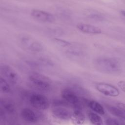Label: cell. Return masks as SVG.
Masks as SVG:
<instances>
[{
  "label": "cell",
  "mask_w": 125,
  "mask_h": 125,
  "mask_svg": "<svg viewBox=\"0 0 125 125\" xmlns=\"http://www.w3.org/2000/svg\"><path fill=\"white\" fill-rule=\"evenodd\" d=\"M94 65L98 71L108 74H119L123 70L121 62L118 59L111 57H98L94 60Z\"/></svg>",
  "instance_id": "1"
},
{
  "label": "cell",
  "mask_w": 125,
  "mask_h": 125,
  "mask_svg": "<svg viewBox=\"0 0 125 125\" xmlns=\"http://www.w3.org/2000/svg\"><path fill=\"white\" fill-rule=\"evenodd\" d=\"M28 78L30 83L38 90L43 92H48L51 89V81L46 76L33 72L29 74Z\"/></svg>",
  "instance_id": "2"
},
{
  "label": "cell",
  "mask_w": 125,
  "mask_h": 125,
  "mask_svg": "<svg viewBox=\"0 0 125 125\" xmlns=\"http://www.w3.org/2000/svg\"><path fill=\"white\" fill-rule=\"evenodd\" d=\"M25 97L30 104L36 109L44 110L49 107V101L43 94L37 92H30L26 94Z\"/></svg>",
  "instance_id": "3"
},
{
  "label": "cell",
  "mask_w": 125,
  "mask_h": 125,
  "mask_svg": "<svg viewBox=\"0 0 125 125\" xmlns=\"http://www.w3.org/2000/svg\"><path fill=\"white\" fill-rule=\"evenodd\" d=\"M20 44L24 49L32 53H40L44 49L43 46L40 42L27 36H23L20 38Z\"/></svg>",
  "instance_id": "4"
},
{
  "label": "cell",
  "mask_w": 125,
  "mask_h": 125,
  "mask_svg": "<svg viewBox=\"0 0 125 125\" xmlns=\"http://www.w3.org/2000/svg\"><path fill=\"white\" fill-rule=\"evenodd\" d=\"M61 97L73 108H81V101L80 95L74 89L65 88L61 91Z\"/></svg>",
  "instance_id": "5"
},
{
  "label": "cell",
  "mask_w": 125,
  "mask_h": 125,
  "mask_svg": "<svg viewBox=\"0 0 125 125\" xmlns=\"http://www.w3.org/2000/svg\"><path fill=\"white\" fill-rule=\"evenodd\" d=\"M2 77L12 84H17L20 81V76L17 71L7 64H3L0 67Z\"/></svg>",
  "instance_id": "6"
},
{
  "label": "cell",
  "mask_w": 125,
  "mask_h": 125,
  "mask_svg": "<svg viewBox=\"0 0 125 125\" xmlns=\"http://www.w3.org/2000/svg\"><path fill=\"white\" fill-rule=\"evenodd\" d=\"M97 91L103 95L109 97H115L120 94L119 89L114 85L104 83H99L95 85Z\"/></svg>",
  "instance_id": "7"
},
{
  "label": "cell",
  "mask_w": 125,
  "mask_h": 125,
  "mask_svg": "<svg viewBox=\"0 0 125 125\" xmlns=\"http://www.w3.org/2000/svg\"><path fill=\"white\" fill-rule=\"evenodd\" d=\"M31 15L33 19L42 22L51 23L55 20V18L52 13L40 9H32Z\"/></svg>",
  "instance_id": "8"
},
{
  "label": "cell",
  "mask_w": 125,
  "mask_h": 125,
  "mask_svg": "<svg viewBox=\"0 0 125 125\" xmlns=\"http://www.w3.org/2000/svg\"><path fill=\"white\" fill-rule=\"evenodd\" d=\"M51 111L54 117L58 119L68 120L72 118V112L65 106H54Z\"/></svg>",
  "instance_id": "9"
},
{
  "label": "cell",
  "mask_w": 125,
  "mask_h": 125,
  "mask_svg": "<svg viewBox=\"0 0 125 125\" xmlns=\"http://www.w3.org/2000/svg\"><path fill=\"white\" fill-rule=\"evenodd\" d=\"M21 118L26 122L34 124L39 121V116L33 109L25 107L22 109L21 112Z\"/></svg>",
  "instance_id": "10"
},
{
  "label": "cell",
  "mask_w": 125,
  "mask_h": 125,
  "mask_svg": "<svg viewBox=\"0 0 125 125\" xmlns=\"http://www.w3.org/2000/svg\"><path fill=\"white\" fill-rule=\"evenodd\" d=\"M76 28L79 31L85 34L98 35L102 32V30L99 27L89 24L79 23L77 25Z\"/></svg>",
  "instance_id": "11"
},
{
  "label": "cell",
  "mask_w": 125,
  "mask_h": 125,
  "mask_svg": "<svg viewBox=\"0 0 125 125\" xmlns=\"http://www.w3.org/2000/svg\"><path fill=\"white\" fill-rule=\"evenodd\" d=\"M0 108L5 113L10 114H13L16 111V106L13 102L10 100L4 98H1L0 100Z\"/></svg>",
  "instance_id": "12"
},
{
  "label": "cell",
  "mask_w": 125,
  "mask_h": 125,
  "mask_svg": "<svg viewBox=\"0 0 125 125\" xmlns=\"http://www.w3.org/2000/svg\"><path fill=\"white\" fill-rule=\"evenodd\" d=\"M85 102L87 106L93 112L101 115L105 114L104 108L102 104L97 101L93 100H85Z\"/></svg>",
  "instance_id": "13"
},
{
  "label": "cell",
  "mask_w": 125,
  "mask_h": 125,
  "mask_svg": "<svg viewBox=\"0 0 125 125\" xmlns=\"http://www.w3.org/2000/svg\"><path fill=\"white\" fill-rule=\"evenodd\" d=\"M72 112V118L73 122L75 124H82L85 120V115L82 111L81 108H73Z\"/></svg>",
  "instance_id": "14"
},
{
  "label": "cell",
  "mask_w": 125,
  "mask_h": 125,
  "mask_svg": "<svg viewBox=\"0 0 125 125\" xmlns=\"http://www.w3.org/2000/svg\"><path fill=\"white\" fill-rule=\"evenodd\" d=\"M106 108L107 110L113 115L121 119L122 120H125V111L123 110L117 105H106Z\"/></svg>",
  "instance_id": "15"
},
{
  "label": "cell",
  "mask_w": 125,
  "mask_h": 125,
  "mask_svg": "<svg viewBox=\"0 0 125 125\" xmlns=\"http://www.w3.org/2000/svg\"><path fill=\"white\" fill-rule=\"evenodd\" d=\"M88 118L90 122L93 125H102L103 124V120L99 114L93 111L88 112Z\"/></svg>",
  "instance_id": "16"
},
{
  "label": "cell",
  "mask_w": 125,
  "mask_h": 125,
  "mask_svg": "<svg viewBox=\"0 0 125 125\" xmlns=\"http://www.w3.org/2000/svg\"><path fill=\"white\" fill-rule=\"evenodd\" d=\"M68 48L66 51V53L70 56L73 57H80L82 56L83 54V51L79 48L73 47L72 46Z\"/></svg>",
  "instance_id": "17"
},
{
  "label": "cell",
  "mask_w": 125,
  "mask_h": 125,
  "mask_svg": "<svg viewBox=\"0 0 125 125\" xmlns=\"http://www.w3.org/2000/svg\"><path fill=\"white\" fill-rule=\"evenodd\" d=\"M10 83L8 82L3 77L0 78V91L3 93L8 94L11 92V88L10 85Z\"/></svg>",
  "instance_id": "18"
},
{
  "label": "cell",
  "mask_w": 125,
  "mask_h": 125,
  "mask_svg": "<svg viewBox=\"0 0 125 125\" xmlns=\"http://www.w3.org/2000/svg\"><path fill=\"white\" fill-rule=\"evenodd\" d=\"M87 17L89 19L96 21H103L105 20V17L104 15L99 12L94 11L88 14Z\"/></svg>",
  "instance_id": "19"
},
{
  "label": "cell",
  "mask_w": 125,
  "mask_h": 125,
  "mask_svg": "<svg viewBox=\"0 0 125 125\" xmlns=\"http://www.w3.org/2000/svg\"><path fill=\"white\" fill-rule=\"evenodd\" d=\"M38 61L42 66L51 67L54 65L53 62L51 60L46 57H41L39 59Z\"/></svg>",
  "instance_id": "20"
},
{
  "label": "cell",
  "mask_w": 125,
  "mask_h": 125,
  "mask_svg": "<svg viewBox=\"0 0 125 125\" xmlns=\"http://www.w3.org/2000/svg\"><path fill=\"white\" fill-rule=\"evenodd\" d=\"M54 42H56V44H57L58 45L63 47H69L70 46H72V44L71 43V42L63 40L60 38H54Z\"/></svg>",
  "instance_id": "21"
},
{
  "label": "cell",
  "mask_w": 125,
  "mask_h": 125,
  "mask_svg": "<svg viewBox=\"0 0 125 125\" xmlns=\"http://www.w3.org/2000/svg\"><path fill=\"white\" fill-rule=\"evenodd\" d=\"M105 124L107 125H121L122 123L117 120V119L114 118H108L105 120Z\"/></svg>",
  "instance_id": "22"
},
{
  "label": "cell",
  "mask_w": 125,
  "mask_h": 125,
  "mask_svg": "<svg viewBox=\"0 0 125 125\" xmlns=\"http://www.w3.org/2000/svg\"><path fill=\"white\" fill-rule=\"evenodd\" d=\"M118 85L120 88L123 91L125 92V83L124 81H120L118 83Z\"/></svg>",
  "instance_id": "23"
},
{
  "label": "cell",
  "mask_w": 125,
  "mask_h": 125,
  "mask_svg": "<svg viewBox=\"0 0 125 125\" xmlns=\"http://www.w3.org/2000/svg\"><path fill=\"white\" fill-rule=\"evenodd\" d=\"M116 105L119 107L120 108H121V109H122L123 110L125 111V104L123 103L122 102H119L116 104Z\"/></svg>",
  "instance_id": "24"
},
{
  "label": "cell",
  "mask_w": 125,
  "mask_h": 125,
  "mask_svg": "<svg viewBox=\"0 0 125 125\" xmlns=\"http://www.w3.org/2000/svg\"><path fill=\"white\" fill-rule=\"evenodd\" d=\"M120 13H121V16L124 18L125 16V10H121V11L120 12Z\"/></svg>",
  "instance_id": "25"
}]
</instances>
